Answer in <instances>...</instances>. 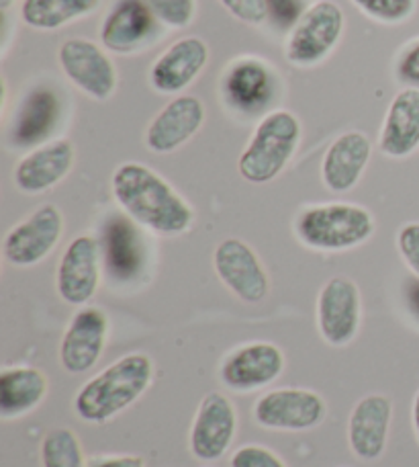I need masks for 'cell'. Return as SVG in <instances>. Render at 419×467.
Instances as JSON below:
<instances>
[{
    "label": "cell",
    "instance_id": "obj_33",
    "mask_svg": "<svg viewBox=\"0 0 419 467\" xmlns=\"http://www.w3.org/2000/svg\"><path fill=\"white\" fill-rule=\"evenodd\" d=\"M268 11L281 25H295V21L301 16L299 11V0H266Z\"/></svg>",
    "mask_w": 419,
    "mask_h": 467
},
{
    "label": "cell",
    "instance_id": "obj_3",
    "mask_svg": "<svg viewBox=\"0 0 419 467\" xmlns=\"http://www.w3.org/2000/svg\"><path fill=\"white\" fill-rule=\"evenodd\" d=\"M374 230L373 213L356 203L312 205L295 218V236L301 244L322 253H342L363 246L373 238Z\"/></svg>",
    "mask_w": 419,
    "mask_h": 467
},
{
    "label": "cell",
    "instance_id": "obj_13",
    "mask_svg": "<svg viewBox=\"0 0 419 467\" xmlns=\"http://www.w3.org/2000/svg\"><path fill=\"white\" fill-rule=\"evenodd\" d=\"M284 371V353L279 345L258 340L248 343L223 358L220 379L225 388L240 394L262 389L281 378Z\"/></svg>",
    "mask_w": 419,
    "mask_h": 467
},
{
    "label": "cell",
    "instance_id": "obj_15",
    "mask_svg": "<svg viewBox=\"0 0 419 467\" xmlns=\"http://www.w3.org/2000/svg\"><path fill=\"white\" fill-rule=\"evenodd\" d=\"M205 123V105L192 95L174 97L146 130V146L154 154H170L197 136Z\"/></svg>",
    "mask_w": 419,
    "mask_h": 467
},
{
    "label": "cell",
    "instance_id": "obj_1",
    "mask_svg": "<svg viewBox=\"0 0 419 467\" xmlns=\"http://www.w3.org/2000/svg\"><path fill=\"white\" fill-rule=\"evenodd\" d=\"M113 197L139 226L162 236L190 230L195 212L170 182L141 162H123L111 179Z\"/></svg>",
    "mask_w": 419,
    "mask_h": 467
},
{
    "label": "cell",
    "instance_id": "obj_23",
    "mask_svg": "<svg viewBox=\"0 0 419 467\" xmlns=\"http://www.w3.org/2000/svg\"><path fill=\"white\" fill-rule=\"evenodd\" d=\"M225 97L241 111H256L271 101L272 77L258 60H241L225 77Z\"/></svg>",
    "mask_w": 419,
    "mask_h": 467
},
{
    "label": "cell",
    "instance_id": "obj_16",
    "mask_svg": "<svg viewBox=\"0 0 419 467\" xmlns=\"http://www.w3.org/2000/svg\"><path fill=\"white\" fill-rule=\"evenodd\" d=\"M74 158L77 152L70 140L46 141L16 162L13 171L15 187L25 195L46 193L68 177Z\"/></svg>",
    "mask_w": 419,
    "mask_h": 467
},
{
    "label": "cell",
    "instance_id": "obj_20",
    "mask_svg": "<svg viewBox=\"0 0 419 467\" xmlns=\"http://www.w3.org/2000/svg\"><path fill=\"white\" fill-rule=\"evenodd\" d=\"M373 156V144L363 131H346L335 138L322 162V181L332 193L354 189Z\"/></svg>",
    "mask_w": 419,
    "mask_h": 467
},
{
    "label": "cell",
    "instance_id": "obj_36",
    "mask_svg": "<svg viewBox=\"0 0 419 467\" xmlns=\"http://www.w3.org/2000/svg\"><path fill=\"white\" fill-rule=\"evenodd\" d=\"M412 422H414V432H415V439L419 443V389L414 398V406H412Z\"/></svg>",
    "mask_w": 419,
    "mask_h": 467
},
{
    "label": "cell",
    "instance_id": "obj_12",
    "mask_svg": "<svg viewBox=\"0 0 419 467\" xmlns=\"http://www.w3.org/2000/svg\"><path fill=\"white\" fill-rule=\"evenodd\" d=\"M100 244L95 236L82 234L66 246L57 263L56 289L66 304L87 306L100 285Z\"/></svg>",
    "mask_w": 419,
    "mask_h": 467
},
{
    "label": "cell",
    "instance_id": "obj_9",
    "mask_svg": "<svg viewBox=\"0 0 419 467\" xmlns=\"http://www.w3.org/2000/svg\"><path fill=\"white\" fill-rule=\"evenodd\" d=\"M217 277L240 302L260 304L271 294V279L256 250L240 238H225L213 250Z\"/></svg>",
    "mask_w": 419,
    "mask_h": 467
},
{
    "label": "cell",
    "instance_id": "obj_19",
    "mask_svg": "<svg viewBox=\"0 0 419 467\" xmlns=\"http://www.w3.org/2000/svg\"><path fill=\"white\" fill-rule=\"evenodd\" d=\"M158 19L144 0H119L100 27V41L115 54H133L152 44Z\"/></svg>",
    "mask_w": 419,
    "mask_h": 467
},
{
    "label": "cell",
    "instance_id": "obj_30",
    "mask_svg": "<svg viewBox=\"0 0 419 467\" xmlns=\"http://www.w3.org/2000/svg\"><path fill=\"white\" fill-rule=\"evenodd\" d=\"M397 250L407 269L419 279V222H409L399 228Z\"/></svg>",
    "mask_w": 419,
    "mask_h": 467
},
{
    "label": "cell",
    "instance_id": "obj_10",
    "mask_svg": "<svg viewBox=\"0 0 419 467\" xmlns=\"http://www.w3.org/2000/svg\"><path fill=\"white\" fill-rule=\"evenodd\" d=\"M57 62L74 87L95 101H107L117 90V68L95 41L72 37L57 49Z\"/></svg>",
    "mask_w": 419,
    "mask_h": 467
},
{
    "label": "cell",
    "instance_id": "obj_24",
    "mask_svg": "<svg viewBox=\"0 0 419 467\" xmlns=\"http://www.w3.org/2000/svg\"><path fill=\"white\" fill-rule=\"evenodd\" d=\"M60 105L54 93L46 88H37L25 99L19 115L15 117V141L23 148L37 146L52 133Z\"/></svg>",
    "mask_w": 419,
    "mask_h": 467
},
{
    "label": "cell",
    "instance_id": "obj_28",
    "mask_svg": "<svg viewBox=\"0 0 419 467\" xmlns=\"http://www.w3.org/2000/svg\"><path fill=\"white\" fill-rule=\"evenodd\" d=\"M360 11L381 23H401L415 11V0H352Z\"/></svg>",
    "mask_w": 419,
    "mask_h": 467
},
{
    "label": "cell",
    "instance_id": "obj_17",
    "mask_svg": "<svg viewBox=\"0 0 419 467\" xmlns=\"http://www.w3.org/2000/svg\"><path fill=\"white\" fill-rule=\"evenodd\" d=\"M393 402L384 394H368L352 408L348 419V443L363 462H376L389 443Z\"/></svg>",
    "mask_w": 419,
    "mask_h": 467
},
{
    "label": "cell",
    "instance_id": "obj_18",
    "mask_svg": "<svg viewBox=\"0 0 419 467\" xmlns=\"http://www.w3.org/2000/svg\"><path fill=\"white\" fill-rule=\"evenodd\" d=\"M209 62V46L200 37H182L156 57L149 68V85L158 93L176 95L190 87L205 70Z\"/></svg>",
    "mask_w": 419,
    "mask_h": 467
},
{
    "label": "cell",
    "instance_id": "obj_25",
    "mask_svg": "<svg viewBox=\"0 0 419 467\" xmlns=\"http://www.w3.org/2000/svg\"><path fill=\"white\" fill-rule=\"evenodd\" d=\"M100 0H23L21 19L39 31H56L90 15Z\"/></svg>",
    "mask_w": 419,
    "mask_h": 467
},
{
    "label": "cell",
    "instance_id": "obj_14",
    "mask_svg": "<svg viewBox=\"0 0 419 467\" xmlns=\"http://www.w3.org/2000/svg\"><path fill=\"white\" fill-rule=\"evenodd\" d=\"M108 338V316L95 306H82L72 316L60 343V365L66 373L82 375L103 357Z\"/></svg>",
    "mask_w": 419,
    "mask_h": 467
},
{
    "label": "cell",
    "instance_id": "obj_26",
    "mask_svg": "<svg viewBox=\"0 0 419 467\" xmlns=\"http://www.w3.org/2000/svg\"><path fill=\"white\" fill-rule=\"evenodd\" d=\"M41 463L44 467H88L80 439L68 427L46 432L41 441Z\"/></svg>",
    "mask_w": 419,
    "mask_h": 467
},
{
    "label": "cell",
    "instance_id": "obj_35",
    "mask_svg": "<svg viewBox=\"0 0 419 467\" xmlns=\"http://www.w3.org/2000/svg\"><path fill=\"white\" fill-rule=\"evenodd\" d=\"M407 307L414 318L419 322V279L417 277L407 285Z\"/></svg>",
    "mask_w": 419,
    "mask_h": 467
},
{
    "label": "cell",
    "instance_id": "obj_32",
    "mask_svg": "<svg viewBox=\"0 0 419 467\" xmlns=\"http://www.w3.org/2000/svg\"><path fill=\"white\" fill-rule=\"evenodd\" d=\"M397 78L409 88H419V39L401 54L397 62Z\"/></svg>",
    "mask_w": 419,
    "mask_h": 467
},
{
    "label": "cell",
    "instance_id": "obj_37",
    "mask_svg": "<svg viewBox=\"0 0 419 467\" xmlns=\"http://www.w3.org/2000/svg\"><path fill=\"white\" fill-rule=\"evenodd\" d=\"M13 3H15V0H0V8H3V11H6V8L13 6Z\"/></svg>",
    "mask_w": 419,
    "mask_h": 467
},
{
    "label": "cell",
    "instance_id": "obj_34",
    "mask_svg": "<svg viewBox=\"0 0 419 467\" xmlns=\"http://www.w3.org/2000/svg\"><path fill=\"white\" fill-rule=\"evenodd\" d=\"M88 467H146V462L139 455H117L95 460Z\"/></svg>",
    "mask_w": 419,
    "mask_h": 467
},
{
    "label": "cell",
    "instance_id": "obj_6",
    "mask_svg": "<svg viewBox=\"0 0 419 467\" xmlns=\"http://www.w3.org/2000/svg\"><path fill=\"white\" fill-rule=\"evenodd\" d=\"M328 404L313 389L279 388L258 398L254 404V419L260 427L271 431L301 432L320 427Z\"/></svg>",
    "mask_w": 419,
    "mask_h": 467
},
{
    "label": "cell",
    "instance_id": "obj_4",
    "mask_svg": "<svg viewBox=\"0 0 419 467\" xmlns=\"http://www.w3.org/2000/svg\"><path fill=\"white\" fill-rule=\"evenodd\" d=\"M301 141V123L291 111H271L256 125L254 133L240 154V177L251 185L272 182L287 169Z\"/></svg>",
    "mask_w": 419,
    "mask_h": 467
},
{
    "label": "cell",
    "instance_id": "obj_7",
    "mask_svg": "<svg viewBox=\"0 0 419 467\" xmlns=\"http://www.w3.org/2000/svg\"><path fill=\"white\" fill-rule=\"evenodd\" d=\"M317 330L330 347H346L356 338L363 322V296L348 277L335 275L317 296Z\"/></svg>",
    "mask_w": 419,
    "mask_h": 467
},
{
    "label": "cell",
    "instance_id": "obj_31",
    "mask_svg": "<svg viewBox=\"0 0 419 467\" xmlns=\"http://www.w3.org/2000/svg\"><path fill=\"white\" fill-rule=\"evenodd\" d=\"M220 3L228 8L236 19L248 25H262L268 16H271L266 0H220Z\"/></svg>",
    "mask_w": 419,
    "mask_h": 467
},
{
    "label": "cell",
    "instance_id": "obj_8",
    "mask_svg": "<svg viewBox=\"0 0 419 467\" xmlns=\"http://www.w3.org/2000/svg\"><path fill=\"white\" fill-rule=\"evenodd\" d=\"M64 234V215L60 207L46 203L29 218L16 223L5 236L3 254L13 266H33L54 253Z\"/></svg>",
    "mask_w": 419,
    "mask_h": 467
},
{
    "label": "cell",
    "instance_id": "obj_29",
    "mask_svg": "<svg viewBox=\"0 0 419 467\" xmlns=\"http://www.w3.org/2000/svg\"><path fill=\"white\" fill-rule=\"evenodd\" d=\"M231 467H287L279 455L272 449L262 445H244L238 451H233Z\"/></svg>",
    "mask_w": 419,
    "mask_h": 467
},
{
    "label": "cell",
    "instance_id": "obj_11",
    "mask_svg": "<svg viewBox=\"0 0 419 467\" xmlns=\"http://www.w3.org/2000/svg\"><path fill=\"white\" fill-rule=\"evenodd\" d=\"M238 432V412L221 391H209L200 400L190 427V453L200 462H217L230 451Z\"/></svg>",
    "mask_w": 419,
    "mask_h": 467
},
{
    "label": "cell",
    "instance_id": "obj_21",
    "mask_svg": "<svg viewBox=\"0 0 419 467\" xmlns=\"http://www.w3.org/2000/svg\"><path fill=\"white\" fill-rule=\"evenodd\" d=\"M419 148V88H404L384 115L379 150L389 158H407Z\"/></svg>",
    "mask_w": 419,
    "mask_h": 467
},
{
    "label": "cell",
    "instance_id": "obj_2",
    "mask_svg": "<svg viewBox=\"0 0 419 467\" xmlns=\"http://www.w3.org/2000/svg\"><path fill=\"white\" fill-rule=\"evenodd\" d=\"M152 379V358L146 353H129L84 383L74 398V410L84 422L105 424L136 404Z\"/></svg>",
    "mask_w": 419,
    "mask_h": 467
},
{
    "label": "cell",
    "instance_id": "obj_27",
    "mask_svg": "<svg viewBox=\"0 0 419 467\" xmlns=\"http://www.w3.org/2000/svg\"><path fill=\"white\" fill-rule=\"evenodd\" d=\"M144 3L158 21L174 29L189 27L197 13V0H144Z\"/></svg>",
    "mask_w": 419,
    "mask_h": 467
},
{
    "label": "cell",
    "instance_id": "obj_22",
    "mask_svg": "<svg viewBox=\"0 0 419 467\" xmlns=\"http://www.w3.org/2000/svg\"><path fill=\"white\" fill-rule=\"evenodd\" d=\"M49 381L36 367H6L0 373V416L5 420L23 419L44 402Z\"/></svg>",
    "mask_w": 419,
    "mask_h": 467
},
{
    "label": "cell",
    "instance_id": "obj_5",
    "mask_svg": "<svg viewBox=\"0 0 419 467\" xmlns=\"http://www.w3.org/2000/svg\"><path fill=\"white\" fill-rule=\"evenodd\" d=\"M343 13L333 0H317L301 13L291 27L284 46L289 64L297 68H312L322 64L343 36Z\"/></svg>",
    "mask_w": 419,
    "mask_h": 467
}]
</instances>
